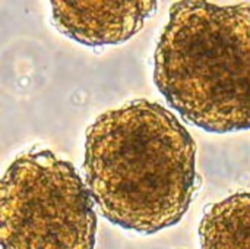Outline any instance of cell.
I'll list each match as a JSON object with an SVG mask.
<instances>
[{
  "instance_id": "obj_1",
  "label": "cell",
  "mask_w": 250,
  "mask_h": 249,
  "mask_svg": "<svg viewBox=\"0 0 250 249\" xmlns=\"http://www.w3.org/2000/svg\"><path fill=\"white\" fill-rule=\"evenodd\" d=\"M85 183L113 225L152 235L177 225L196 191V145L164 106L138 98L86 129Z\"/></svg>"
},
{
  "instance_id": "obj_2",
  "label": "cell",
  "mask_w": 250,
  "mask_h": 249,
  "mask_svg": "<svg viewBox=\"0 0 250 249\" xmlns=\"http://www.w3.org/2000/svg\"><path fill=\"white\" fill-rule=\"evenodd\" d=\"M154 81L186 122L215 134L250 129V4L174 3Z\"/></svg>"
},
{
  "instance_id": "obj_3",
  "label": "cell",
  "mask_w": 250,
  "mask_h": 249,
  "mask_svg": "<svg viewBox=\"0 0 250 249\" xmlns=\"http://www.w3.org/2000/svg\"><path fill=\"white\" fill-rule=\"evenodd\" d=\"M94 205L72 163L50 150L23 151L0 183L1 249H94Z\"/></svg>"
},
{
  "instance_id": "obj_4",
  "label": "cell",
  "mask_w": 250,
  "mask_h": 249,
  "mask_svg": "<svg viewBox=\"0 0 250 249\" xmlns=\"http://www.w3.org/2000/svg\"><path fill=\"white\" fill-rule=\"evenodd\" d=\"M157 1H51V21L66 37L91 47L120 44L132 38Z\"/></svg>"
},
{
  "instance_id": "obj_5",
  "label": "cell",
  "mask_w": 250,
  "mask_h": 249,
  "mask_svg": "<svg viewBox=\"0 0 250 249\" xmlns=\"http://www.w3.org/2000/svg\"><path fill=\"white\" fill-rule=\"evenodd\" d=\"M198 233L201 249H250V192L208 205Z\"/></svg>"
}]
</instances>
